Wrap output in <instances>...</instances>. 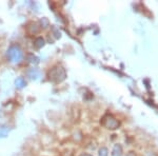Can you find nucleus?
<instances>
[{
    "label": "nucleus",
    "mask_w": 158,
    "mask_h": 156,
    "mask_svg": "<svg viewBox=\"0 0 158 156\" xmlns=\"http://www.w3.org/2000/svg\"><path fill=\"white\" fill-rule=\"evenodd\" d=\"M48 78L50 81L54 83H59L62 82L65 78H67V72H65L64 68L62 65H55L49 71L48 73Z\"/></svg>",
    "instance_id": "f257e3e1"
},
{
    "label": "nucleus",
    "mask_w": 158,
    "mask_h": 156,
    "mask_svg": "<svg viewBox=\"0 0 158 156\" xmlns=\"http://www.w3.org/2000/svg\"><path fill=\"white\" fill-rule=\"evenodd\" d=\"M6 56H7V59L11 61V62L17 63V62H19V61H21L22 57H23V54H22L21 48L17 44H14L9 48Z\"/></svg>",
    "instance_id": "f03ea898"
},
{
    "label": "nucleus",
    "mask_w": 158,
    "mask_h": 156,
    "mask_svg": "<svg viewBox=\"0 0 158 156\" xmlns=\"http://www.w3.org/2000/svg\"><path fill=\"white\" fill-rule=\"evenodd\" d=\"M101 124H102L103 127H106V129L115 130L119 127L120 124H119V121L115 118V117L108 114L104 117H102V119H101Z\"/></svg>",
    "instance_id": "7ed1b4c3"
},
{
    "label": "nucleus",
    "mask_w": 158,
    "mask_h": 156,
    "mask_svg": "<svg viewBox=\"0 0 158 156\" xmlns=\"http://www.w3.org/2000/svg\"><path fill=\"white\" fill-rule=\"evenodd\" d=\"M27 75H29V77L32 79H38L40 77V72L37 70V69H31L29 71V73H27Z\"/></svg>",
    "instance_id": "20e7f679"
},
{
    "label": "nucleus",
    "mask_w": 158,
    "mask_h": 156,
    "mask_svg": "<svg viewBox=\"0 0 158 156\" xmlns=\"http://www.w3.org/2000/svg\"><path fill=\"white\" fill-rule=\"evenodd\" d=\"M15 84H16V86L18 89H22L25 86V84H27V81H25V79L23 77H18L15 80Z\"/></svg>",
    "instance_id": "39448f33"
},
{
    "label": "nucleus",
    "mask_w": 158,
    "mask_h": 156,
    "mask_svg": "<svg viewBox=\"0 0 158 156\" xmlns=\"http://www.w3.org/2000/svg\"><path fill=\"white\" fill-rule=\"evenodd\" d=\"M112 155L113 156H121L122 155V148L120 145H116L112 151Z\"/></svg>",
    "instance_id": "423d86ee"
},
{
    "label": "nucleus",
    "mask_w": 158,
    "mask_h": 156,
    "mask_svg": "<svg viewBox=\"0 0 158 156\" xmlns=\"http://www.w3.org/2000/svg\"><path fill=\"white\" fill-rule=\"evenodd\" d=\"M44 39H43L42 37H37L36 39H35V42H34V45L37 48H41L43 45H44Z\"/></svg>",
    "instance_id": "0eeeda50"
},
{
    "label": "nucleus",
    "mask_w": 158,
    "mask_h": 156,
    "mask_svg": "<svg viewBox=\"0 0 158 156\" xmlns=\"http://www.w3.org/2000/svg\"><path fill=\"white\" fill-rule=\"evenodd\" d=\"M27 60H29V62L32 63V65H37V63L39 62V58L36 57V56L33 55V54L27 55Z\"/></svg>",
    "instance_id": "6e6552de"
},
{
    "label": "nucleus",
    "mask_w": 158,
    "mask_h": 156,
    "mask_svg": "<svg viewBox=\"0 0 158 156\" xmlns=\"http://www.w3.org/2000/svg\"><path fill=\"white\" fill-rule=\"evenodd\" d=\"M9 131H10V128L7 127H1L0 128V137H6L7 136V134H9Z\"/></svg>",
    "instance_id": "1a4fd4ad"
},
{
    "label": "nucleus",
    "mask_w": 158,
    "mask_h": 156,
    "mask_svg": "<svg viewBox=\"0 0 158 156\" xmlns=\"http://www.w3.org/2000/svg\"><path fill=\"white\" fill-rule=\"evenodd\" d=\"M30 33L31 34H33V33H38L39 32V27H38V25L36 23H33V24H31V27H30Z\"/></svg>",
    "instance_id": "9d476101"
},
{
    "label": "nucleus",
    "mask_w": 158,
    "mask_h": 156,
    "mask_svg": "<svg viewBox=\"0 0 158 156\" xmlns=\"http://www.w3.org/2000/svg\"><path fill=\"white\" fill-rule=\"evenodd\" d=\"M109 155V151L106 148H101L99 150V156H108Z\"/></svg>",
    "instance_id": "9b49d317"
},
{
    "label": "nucleus",
    "mask_w": 158,
    "mask_h": 156,
    "mask_svg": "<svg viewBox=\"0 0 158 156\" xmlns=\"http://www.w3.org/2000/svg\"><path fill=\"white\" fill-rule=\"evenodd\" d=\"M40 23H41L43 29H45V27H49V20H48L47 18H42L41 20H40Z\"/></svg>",
    "instance_id": "f8f14e48"
},
{
    "label": "nucleus",
    "mask_w": 158,
    "mask_h": 156,
    "mask_svg": "<svg viewBox=\"0 0 158 156\" xmlns=\"http://www.w3.org/2000/svg\"><path fill=\"white\" fill-rule=\"evenodd\" d=\"M80 156H92L91 154H86V153H83V154H81Z\"/></svg>",
    "instance_id": "ddd939ff"
}]
</instances>
